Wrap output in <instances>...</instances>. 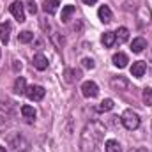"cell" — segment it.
Segmentation results:
<instances>
[{
  "label": "cell",
  "mask_w": 152,
  "mask_h": 152,
  "mask_svg": "<svg viewBox=\"0 0 152 152\" xmlns=\"http://www.w3.org/2000/svg\"><path fill=\"white\" fill-rule=\"evenodd\" d=\"M0 57H2V51H0Z\"/></svg>",
  "instance_id": "32"
},
{
  "label": "cell",
  "mask_w": 152,
  "mask_h": 152,
  "mask_svg": "<svg viewBox=\"0 0 152 152\" xmlns=\"http://www.w3.org/2000/svg\"><path fill=\"white\" fill-rule=\"evenodd\" d=\"M115 39H117L118 42H126V41L129 39V30H127L126 27L117 28V32H115Z\"/></svg>",
  "instance_id": "20"
},
{
  "label": "cell",
  "mask_w": 152,
  "mask_h": 152,
  "mask_svg": "<svg viewBox=\"0 0 152 152\" xmlns=\"http://www.w3.org/2000/svg\"><path fill=\"white\" fill-rule=\"evenodd\" d=\"M131 152H149V151L143 149V147H138V149H134V151H131Z\"/></svg>",
  "instance_id": "30"
},
{
  "label": "cell",
  "mask_w": 152,
  "mask_h": 152,
  "mask_svg": "<svg viewBox=\"0 0 152 152\" xmlns=\"http://www.w3.org/2000/svg\"><path fill=\"white\" fill-rule=\"evenodd\" d=\"M110 87L115 92H126V90H129V80L124 76H113L110 80Z\"/></svg>",
  "instance_id": "5"
},
{
  "label": "cell",
  "mask_w": 152,
  "mask_h": 152,
  "mask_svg": "<svg viewBox=\"0 0 152 152\" xmlns=\"http://www.w3.org/2000/svg\"><path fill=\"white\" fill-rule=\"evenodd\" d=\"M112 60H113V64L118 67V69L126 67V66H127V62H129V60H127V55H126V53H120V51H118V53H115Z\"/></svg>",
  "instance_id": "15"
},
{
  "label": "cell",
  "mask_w": 152,
  "mask_h": 152,
  "mask_svg": "<svg viewBox=\"0 0 152 152\" xmlns=\"http://www.w3.org/2000/svg\"><path fill=\"white\" fill-rule=\"evenodd\" d=\"M115 32H104L103 36H101V42L106 46V48H110V46H113L115 44Z\"/></svg>",
  "instance_id": "19"
},
{
  "label": "cell",
  "mask_w": 152,
  "mask_h": 152,
  "mask_svg": "<svg viewBox=\"0 0 152 152\" xmlns=\"http://www.w3.org/2000/svg\"><path fill=\"white\" fill-rule=\"evenodd\" d=\"M81 78V71H76V69H66L64 71V80L67 83H75Z\"/></svg>",
  "instance_id": "13"
},
{
  "label": "cell",
  "mask_w": 152,
  "mask_h": 152,
  "mask_svg": "<svg viewBox=\"0 0 152 152\" xmlns=\"http://www.w3.org/2000/svg\"><path fill=\"white\" fill-rule=\"evenodd\" d=\"M32 39H34V34H32L30 30H23V32L18 34V41H20V42H30Z\"/></svg>",
  "instance_id": "22"
},
{
  "label": "cell",
  "mask_w": 152,
  "mask_h": 152,
  "mask_svg": "<svg viewBox=\"0 0 152 152\" xmlns=\"http://www.w3.org/2000/svg\"><path fill=\"white\" fill-rule=\"evenodd\" d=\"M32 64H34V67H36V69H39V71H44V69H48V58H46L42 53L34 55V60H32Z\"/></svg>",
  "instance_id": "10"
},
{
  "label": "cell",
  "mask_w": 152,
  "mask_h": 152,
  "mask_svg": "<svg viewBox=\"0 0 152 152\" xmlns=\"http://www.w3.org/2000/svg\"><path fill=\"white\" fill-rule=\"evenodd\" d=\"M57 9H58V0H44L42 11H44L46 14H55Z\"/></svg>",
  "instance_id": "14"
},
{
  "label": "cell",
  "mask_w": 152,
  "mask_h": 152,
  "mask_svg": "<svg viewBox=\"0 0 152 152\" xmlns=\"http://www.w3.org/2000/svg\"><path fill=\"white\" fill-rule=\"evenodd\" d=\"M28 147H30V143L21 134H14V136L9 138V149H11V152H28Z\"/></svg>",
  "instance_id": "3"
},
{
  "label": "cell",
  "mask_w": 152,
  "mask_h": 152,
  "mask_svg": "<svg viewBox=\"0 0 152 152\" xmlns=\"http://www.w3.org/2000/svg\"><path fill=\"white\" fill-rule=\"evenodd\" d=\"M44 94H46V90H44V87H41V85L27 87V92H25V96H27L30 101H41V99L44 97Z\"/></svg>",
  "instance_id": "6"
},
{
  "label": "cell",
  "mask_w": 152,
  "mask_h": 152,
  "mask_svg": "<svg viewBox=\"0 0 152 152\" xmlns=\"http://www.w3.org/2000/svg\"><path fill=\"white\" fill-rule=\"evenodd\" d=\"M14 92L20 94V96L27 92V81H25L23 76H18V78H16V81H14Z\"/></svg>",
  "instance_id": "17"
},
{
  "label": "cell",
  "mask_w": 152,
  "mask_h": 152,
  "mask_svg": "<svg viewBox=\"0 0 152 152\" xmlns=\"http://www.w3.org/2000/svg\"><path fill=\"white\" fill-rule=\"evenodd\" d=\"M120 122H122V126L126 129L134 131V129L140 127V115L136 113V112H133V110H126L122 113V117H120Z\"/></svg>",
  "instance_id": "2"
},
{
  "label": "cell",
  "mask_w": 152,
  "mask_h": 152,
  "mask_svg": "<svg viewBox=\"0 0 152 152\" xmlns=\"http://www.w3.org/2000/svg\"><path fill=\"white\" fill-rule=\"evenodd\" d=\"M9 11H11V14L14 16L16 21H20V23L25 21V5H23V2H20V0L12 2V4L9 5Z\"/></svg>",
  "instance_id": "4"
},
{
  "label": "cell",
  "mask_w": 152,
  "mask_h": 152,
  "mask_svg": "<svg viewBox=\"0 0 152 152\" xmlns=\"http://www.w3.org/2000/svg\"><path fill=\"white\" fill-rule=\"evenodd\" d=\"M112 108H113V101H112V99H104V101H101V104L97 106V112L104 113V112H110Z\"/></svg>",
  "instance_id": "21"
},
{
  "label": "cell",
  "mask_w": 152,
  "mask_h": 152,
  "mask_svg": "<svg viewBox=\"0 0 152 152\" xmlns=\"http://www.w3.org/2000/svg\"><path fill=\"white\" fill-rule=\"evenodd\" d=\"M21 115H23V118H25L27 122H34V120H36V110H34L32 106H28V104L21 106Z\"/></svg>",
  "instance_id": "16"
},
{
  "label": "cell",
  "mask_w": 152,
  "mask_h": 152,
  "mask_svg": "<svg viewBox=\"0 0 152 152\" xmlns=\"http://www.w3.org/2000/svg\"><path fill=\"white\" fill-rule=\"evenodd\" d=\"M140 20H142V23H149L151 21V11H149V7H140Z\"/></svg>",
  "instance_id": "24"
},
{
  "label": "cell",
  "mask_w": 152,
  "mask_h": 152,
  "mask_svg": "<svg viewBox=\"0 0 152 152\" xmlns=\"http://www.w3.org/2000/svg\"><path fill=\"white\" fill-rule=\"evenodd\" d=\"M97 16H99V20H101L103 23H110V21L113 20V12H112V9H110L108 5H101L99 11H97Z\"/></svg>",
  "instance_id": "8"
},
{
  "label": "cell",
  "mask_w": 152,
  "mask_h": 152,
  "mask_svg": "<svg viewBox=\"0 0 152 152\" xmlns=\"http://www.w3.org/2000/svg\"><path fill=\"white\" fill-rule=\"evenodd\" d=\"M145 48H147V41H145L143 37L133 39V42H131V50H133V53H142Z\"/></svg>",
  "instance_id": "12"
},
{
  "label": "cell",
  "mask_w": 152,
  "mask_h": 152,
  "mask_svg": "<svg viewBox=\"0 0 152 152\" xmlns=\"http://www.w3.org/2000/svg\"><path fill=\"white\" fill-rule=\"evenodd\" d=\"M104 152H124V151H122V147L117 140H108L104 143Z\"/></svg>",
  "instance_id": "18"
},
{
  "label": "cell",
  "mask_w": 152,
  "mask_h": 152,
  "mask_svg": "<svg viewBox=\"0 0 152 152\" xmlns=\"http://www.w3.org/2000/svg\"><path fill=\"white\" fill-rule=\"evenodd\" d=\"M106 134V127L97 122V120H90L80 136V151L81 152H101V143L104 140Z\"/></svg>",
  "instance_id": "1"
},
{
  "label": "cell",
  "mask_w": 152,
  "mask_h": 152,
  "mask_svg": "<svg viewBox=\"0 0 152 152\" xmlns=\"http://www.w3.org/2000/svg\"><path fill=\"white\" fill-rule=\"evenodd\" d=\"M0 152H7V149H5V147H2V145H0Z\"/></svg>",
  "instance_id": "31"
},
{
  "label": "cell",
  "mask_w": 152,
  "mask_h": 152,
  "mask_svg": "<svg viewBox=\"0 0 152 152\" xmlns=\"http://www.w3.org/2000/svg\"><path fill=\"white\" fill-rule=\"evenodd\" d=\"M143 101H145V104L152 106V88L151 87L143 88Z\"/></svg>",
  "instance_id": "26"
},
{
  "label": "cell",
  "mask_w": 152,
  "mask_h": 152,
  "mask_svg": "<svg viewBox=\"0 0 152 152\" xmlns=\"http://www.w3.org/2000/svg\"><path fill=\"white\" fill-rule=\"evenodd\" d=\"M97 0H83V4H87V5H94Z\"/></svg>",
  "instance_id": "29"
},
{
  "label": "cell",
  "mask_w": 152,
  "mask_h": 152,
  "mask_svg": "<svg viewBox=\"0 0 152 152\" xmlns=\"http://www.w3.org/2000/svg\"><path fill=\"white\" fill-rule=\"evenodd\" d=\"M50 37H51V41L55 42L57 50H62V46H64V37H60V36H58V32H53V34H50Z\"/></svg>",
  "instance_id": "25"
},
{
  "label": "cell",
  "mask_w": 152,
  "mask_h": 152,
  "mask_svg": "<svg viewBox=\"0 0 152 152\" xmlns=\"http://www.w3.org/2000/svg\"><path fill=\"white\" fill-rule=\"evenodd\" d=\"M145 71H147V66L142 60H138V62H134L131 66V76H134V78H142V76L145 75Z\"/></svg>",
  "instance_id": "9"
},
{
  "label": "cell",
  "mask_w": 152,
  "mask_h": 152,
  "mask_svg": "<svg viewBox=\"0 0 152 152\" xmlns=\"http://www.w3.org/2000/svg\"><path fill=\"white\" fill-rule=\"evenodd\" d=\"M81 64H83V67H87V69H94V67H96V64H94L92 58H83Z\"/></svg>",
  "instance_id": "28"
},
{
  "label": "cell",
  "mask_w": 152,
  "mask_h": 152,
  "mask_svg": "<svg viewBox=\"0 0 152 152\" xmlns=\"http://www.w3.org/2000/svg\"><path fill=\"white\" fill-rule=\"evenodd\" d=\"M73 12H75V5H66V7L62 9V21H64V23L69 21V18H71Z\"/></svg>",
  "instance_id": "23"
},
{
  "label": "cell",
  "mask_w": 152,
  "mask_h": 152,
  "mask_svg": "<svg viewBox=\"0 0 152 152\" xmlns=\"http://www.w3.org/2000/svg\"><path fill=\"white\" fill-rule=\"evenodd\" d=\"M81 94H83L85 97H96V96L99 94V87H97L94 81H85V83L81 85Z\"/></svg>",
  "instance_id": "7"
},
{
  "label": "cell",
  "mask_w": 152,
  "mask_h": 152,
  "mask_svg": "<svg viewBox=\"0 0 152 152\" xmlns=\"http://www.w3.org/2000/svg\"><path fill=\"white\" fill-rule=\"evenodd\" d=\"M11 23L9 21H4V23H0V39H2V42L4 44H7L9 42V37H11Z\"/></svg>",
  "instance_id": "11"
},
{
  "label": "cell",
  "mask_w": 152,
  "mask_h": 152,
  "mask_svg": "<svg viewBox=\"0 0 152 152\" xmlns=\"http://www.w3.org/2000/svg\"><path fill=\"white\" fill-rule=\"evenodd\" d=\"M25 4H27V9H28L30 14H36V12H37V4H36V0H25Z\"/></svg>",
  "instance_id": "27"
}]
</instances>
